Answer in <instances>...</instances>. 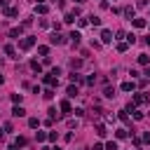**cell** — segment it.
Here are the masks:
<instances>
[{
    "label": "cell",
    "mask_w": 150,
    "mask_h": 150,
    "mask_svg": "<svg viewBox=\"0 0 150 150\" xmlns=\"http://www.w3.org/2000/svg\"><path fill=\"white\" fill-rule=\"evenodd\" d=\"M120 120H122L124 124H129V115H127V110H120Z\"/></svg>",
    "instance_id": "27"
},
{
    "label": "cell",
    "mask_w": 150,
    "mask_h": 150,
    "mask_svg": "<svg viewBox=\"0 0 150 150\" xmlns=\"http://www.w3.org/2000/svg\"><path fill=\"white\" fill-rule=\"evenodd\" d=\"M12 101L14 103H21V94H12Z\"/></svg>",
    "instance_id": "38"
},
{
    "label": "cell",
    "mask_w": 150,
    "mask_h": 150,
    "mask_svg": "<svg viewBox=\"0 0 150 150\" xmlns=\"http://www.w3.org/2000/svg\"><path fill=\"white\" fill-rule=\"evenodd\" d=\"M0 7H9V0H0Z\"/></svg>",
    "instance_id": "41"
},
{
    "label": "cell",
    "mask_w": 150,
    "mask_h": 150,
    "mask_svg": "<svg viewBox=\"0 0 150 150\" xmlns=\"http://www.w3.org/2000/svg\"><path fill=\"white\" fill-rule=\"evenodd\" d=\"M105 150H117V143H115V141H108V143H105Z\"/></svg>",
    "instance_id": "33"
},
{
    "label": "cell",
    "mask_w": 150,
    "mask_h": 150,
    "mask_svg": "<svg viewBox=\"0 0 150 150\" xmlns=\"http://www.w3.org/2000/svg\"><path fill=\"white\" fill-rule=\"evenodd\" d=\"M28 127H30V129H38V127H40V120H38V117H30V120H28Z\"/></svg>",
    "instance_id": "19"
},
{
    "label": "cell",
    "mask_w": 150,
    "mask_h": 150,
    "mask_svg": "<svg viewBox=\"0 0 150 150\" xmlns=\"http://www.w3.org/2000/svg\"><path fill=\"white\" fill-rule=\"evenodd\" d=\"M63 21H66V23H73V21H75V12H68V14H66V19H63Z\"/></svg>",
    "instance_id": "23"
},
{
    "label": "cell",
    "mask_w": 150,
    "mask_h": 150,
    "mask_svg": "<svg viewBox=\"0 0 150 150\" xmlns=\"http://www.w3.org/2000/svg\"><path fill=\"white\" fill-rule=\"evenodd\" d=\"M42 96H45V98H52V96H54V89H45V94H42Z\"/></svg>",
    "instance_id": "35"
},
{
    "label": "cell",
    "mask_w": 150,
    "mask_h": 150,
    "mask_svg": "<svg viewBox=\"0 0 150 150\" xmlns=\"http://www.w3.org/2000/svg\"><path fill=\"white\" fill-rule=\"evenodd\" d=\"M96 134H98V136H101V138H103V136H105V134H108V131H105V127H103V124H98V127H96Z\"/></svg>",
    "instance_id": "28"
},
{
    "label": "cell",
    "mask_w": 150,
    "mask_h": 150,
    "mask_svg": "<svg viewBox=\"0 0 150 150\" xmlns=\"http://www.w3.org/2000/svg\"><path fill=\"white\" fill-rule=\"evenodd\" d=\"M52 150H63V148H52Z\"/></svg>",
    "instance_id": "47"
},
{
    "label": "cell",
    "mask_w": 150,
    "mask_h": 150,
    "mask_svg": "<svg viewBox=\"0 0 150 150\" xmlns=\"http://www.w3.org/2000/svg\"><path fill=\"white\" fill-rule=\"evenodd\" d=\"M49 42H52V45H63L66 40H63V35H61V33H52V38H49Z\"/></svg>",
    "instance_id": "3"
},
{
    "label": "cell",
    "mask_w": 150,
    "mask_h": 150,
    "mask_svg": "<svg viewBox=\"0 0 150 150\" xmlns=\"http://www.w3.org/2000/svg\"><path fill=\"white\" fill-rule=\"evenodd\" d=\"M35 138H38V143H45V141H47V134H45V131H38Z\"/></svg>",
    "instance_id": "21"
},
{
    "label": "cell",
    "mask_w": 150,
    "mask_h": 150,
    "mask_svg": "<svg viewBox=\"0 0 150 150\" xmlns=\"http://www.w3.org/2000/svg\"><path fill=\"white\" fill-rule=\"evenodd\" d=\"M21 33H23V28H21V26H19V28H12V30H9V38L19 40V38H21Z\"/></svg>",
    "instance_id": "6"
},
{
    "label": "cell",
    "mask_w": 150,
    "mask_h": 150,
    "mask_svg": "<svg viewBox=\"0 0 150 150\" xmlns=\"http://www.w3.org/2000/svg\"><path fill=\"white\" fill-rule=\"evenodd\" d=\"M103 96H105V98H115V89H112V87H105V89H103Z\"/></svg>",
    "instance_id": "12"
},
{
    "label": "cell",
    "mask_w": 150,
    "mask_h": 150,
    "mask_svg": "<svg viewBox=\"0 0 150 150\" xmlns=\"http://www.w3.org/2000/svg\"><path fill=\"white\" fill-rule=\"evenodd\" d=\"M134 82H122V91H134Z\"/></svg>",
    "instance_id": "17"
},
{
    "label": "cell",
    "mask_w": 150,
    "mask_h": 150,
    "mask_svg": "<svg viewBox=\"0 0 150 150\" xmlns=\"http://www.w3.org/2000/svg\"><path fill=\"white\" fill-rule=\"evenodd\" d=\"M38 54H40V56H47V54H49V47H45V45L38 47Z\"/></svg>",
    "instance_id": "25"
},
{
    "label": "cell",
    "mask_w": 150,
    "mask_h": 150,
    "mask_svg": "<svg viewBox=\"0 0 150 150\" xmlns=\"http://www.w3.org/2000/svg\"><path fill=\"white\" fill-rule=\"evenodd\" d=\"M129 49V42H117V52H127Z\"/></svg>",
    "instance_id": "24"
},
{
    "label": "cell",
    "mask_w": 150,
    "mask_h": 150,
    "mask_svg": "<svg viewBox=\"0 0 150 150\" xmlns=\"http://www.w3.org/2000/svg\"><path fill=\"white\" fill-rule=\"evenodd\" d=\"M112 40H115V38H112V33H110V30H101V42H105V45H108V42H112Z\"/></svg>",
    "instance_id": "4"
},
{
    "label": "cell",
    "mask_w": 150,
    "mask_h": 150,
    "mask_svg": "<svg viewBox=\"0 0 150 150\" xmlns=\"http://www.w3.org/2000/svg\"><path fill=\"white\" fill-rule=\"evenodd\" d=\"M49 75H54V77H59V75H61V68H52V73H49Z\"/></svg>",
    "instance_id": "37"
},
{
    "label": "cell",
    "mask_w": 150,
    "mask_h": 150,
    "mask_svg": "<svg viewBox=\"0 0 150 150\" xmlns=\"http://www.w3.org/2000/svg\"><path fill=\"white\" fill-rule=\"evenodd\" d=\"M66 91H68V96H70V98H75V96H77V87H75V84H70Z\"/></svg>",
    "instance_id": "18"
},
{
    "label": "cell",
    "mask_w": 150,
    "mask_h": 150,
    "mask_svg": "<svg viewBox=\"0 0 150 150\" xmlns=\"http://www.w3.org/2000/svg\"><path fill=\"white\" fill-rule=\"evenodd\" d=\"M70 38H73V45L77 47V45H80V38H82V35H80V30H73V33H70Z\"/></svg>",
    "instance_id": "11"
},
{
    "label": "cell",
    "mask_w": 150,
    "mask_h": 150,
    "mask_svg": "<svg viewBox=\"0 0 150 150\" xmlns=\"http://www.w3.org/2000/svg\"><path fill=\"white\" fill-rule=\"evenodd\" d=\"M145 45H148V47H150V38H145Z\"/></svg>",
    "instance_id": "44"
},
{
    "label": "cell",
    "mask_w": 150,
    "mask_h": 150,
    "mask_svg": "<svg viewBox=\"0 0 150 150\" xmlns=\"http://www.w3.org/2000/svg\"><path fill=\"white\" fill-rule=\"evenodd\" d=\"M131 23H134L136 28H145V19H131Z\"/></svg>",
    "instance_id": "14"
},
{
    "label": "cell",
    "mask_w": 150,
    "mask_h": 150,
    "mask_svg": "<svg viewBox=\"0 0 150 150\" xmlns=\"http://www.w3.org/2000/svg\"><path fill=\"white\" fill-rule=\"evenodd\" d=\"M138 63H141V66H148V63H150L148 54H138Z\"/></svg>",
    "instance_id": "16"
},
{
    "label": "cell",
    "mask_w": 150,
    "mask_h": 150,
    "mask_svg": "<svg viewBox=\"0 0 150 150\" xmlns=\"http://www.w3.org/2000/svg\"><path fill=\"white\" fill-rule=\"evenodd\" d=\"M70 66H73V70H75V68H80V66H82V61H80V59H77V61L73 59V61H70Z\"/></svg>",
    "instance_id": "34"
},
{
    "label": "cell",
    "mask_w": 150,
    "mask_h": 150,
    "mask_svg": "<svg viewBox=\"0 0 150 150\" xmlns=\"http://www.w3.org/2000/svg\"><path fill=\"white\" fill-rule=\"evenodd\" d=\"M127 42H129V45H134V42H136V35H134V33H131V35H127Z\"/></svg>",
    "instance_id": "36"
},
{
    "label": "cell",
    "mask_w": 150,
    "mask_h": 150,
    "mask_svg": "<svg viewBox=\"0 0 150 150\" xmlns=\"http://www.w3.org/2000/svg\"><path fill=\"white\" fill-rule=\"evenodd\" d=\"M56 138H59V134H56V131H49V134H47V141H52V143H54Z\"/></svg>",
    "instance_id": "31"
},
{
    "label": "cell",
    "mask_w": 150,
    "mask_h": 150,
    "mask_svg": "<svg viewBox=\"0 0 150 150\" xmlns=\"http://www.w3.org/2000/svg\"><path fill=\"white\" fill-rule=\"evenodd\" d=\"M40 2H45V0H35V5H40Z\"/></svg>",
    "instance_id": "45"
},
{
    "label": "cell",
    "mask_w": 150,
    "mask_h": 150,
    "mask_svg": "<svg viewBox=\"0 0 150 150\" xmlns=\"http://www.w3.org/2000/svg\"><path fill=\"white\" fill-rule=\"evenodd\" d=\"M148 101H150V96H145V94H134V98H131L134 105H143V103H148Z\"/></svg>",
    "instance_id": "1"
},
{
    "label": "cell",
    "mask_w": 150,
    "mask_h": 150,
    "mask_svg": "<svg viewBox=\"0 0 150 150\" xmlns=\"http://www.w3.org/2000/svg\"><path fill=\"white\" fill-rule=\"evenodd\" d=\"M33 45H35V38H23V40H21V42H19V47H21V49H23V52H26V49H30V47H33Z\"/></svg>",
    "instance_id": "2"
},
{
    "label": "cell",
    "mask_w": 150,
    "mask_h": 150,
    "mask_svg": "<svg viewBox=\"0 0 150 150\" xmlns=\"http://www.w3.org/2000/svg\"><path fill=\"white\" fill-rule=\"evenodd\" d=\"M143 141H145V143H150V131H145V134H143Z\"/></svg>",
    "instance_id": "40"
},
{
    "label": "cell",
    "mask_w": 150,
    "mask_h": 150,
    "mask_svg": "<svg viewBox=\"0 0 150 150\" xmlns=\"http://www.w3.org/2000/svg\"><path fill=\"white\" fill-rule=\"evenodd\" d=\"M122 14H124L129 21H131V19H136V12H134V7H124V9H122Z\"/></svg>",
    "instance_id": "5"
},
{
    "label": "cell",
    "mask_w": 150,
    "mask_h": 150,
    "mask_svg": "<svg viewBox=\"0 0 150 150\" xmlns=\"http://www.w3.org/2000/svg\"><path fill=\"white\" fill-rule=\"evenodd\" d=\"M75 2H77V5H82V2H84V0H75Z\"/></svg>",
    "instance_id": "46"
},
{
    "label": "cell",
    "mask_w": 150,
    "mask_h": 150,
    "mask_svg": "<svg viewBox=\"0 0 150 150\" xmlns=\"http://www.w3.org/2000/svg\"><path fill=\"white\" fill-rule=\"evenodd\" d=\"M115 136H117V138H127V129H117Z\"/></svg>",
    "instance_id": "30"
},
{
    "label": "cell",
    "mask_w": 150,
    "mask_h": 150,
    "mask_svg": "<svg viewBox=\"0 0 150 150\" xmlns=\"http://www.w3.org/2000/svg\"><path fill=\"white\" fill-rule=\"evenodd\" d=\"M45 84H49V87H56V84H59V80H56L54 75H45Z\"/></svg>",
    "instance_id": "8"
},
{
    "label": "cell",
    "mask_w": 150,
    "mask_h": 150,
    "mask_svg": "<svg viewBox=\"0 0 150 150\" xmlns=\"http://www.w3.org/2000/svg\"><path fill=\"white\" fill-rule=\"evenodd\" d=\"M5 54H7V56H12V59H16V52H14V47H12V45H7V47H5Z\"/></svg>",
    "instance_id": "15"
},
{
    "label": "cell",
    "mask_w": 150,
    "mask_h": 150,
    "mask_svg": "<svg viewBox=\"0 0 150 150\" xmlns=\"http://www.w3.org/2000/svg\"><path fill=\"white\" fill-rule=\"evenodd\" d=\"M68 80H70V82H73V84H77V82H82V75H80V73H75V70H73V73H70V75H68Z\"/></svg>",
    "instance_id": "7"
},
{
    "label": "cell",
    "mask_w": 150,
    "mask_h": 150,
    "mask_svg": "<svg viewBox=\"0 0 150 150\" xmlns=\"http://www.w3.org/2000/svg\"><path fill=\"white\" fill-rule=\"evenodd\" d=\"M14 143H16L19 148H23V145H26V138H23V136H16V141H14Z\"/></svg>",
    "instance_id": "32"
},
{
    "label": "cell",
    "mask_w": 150,
    "mask_h": 150,
    "mask_svg": "<svg viewBox=\"0 0 150 150\" xmlns=\"http://www.w3.org/2000/svg\"><path fill=\"white\" fill-rule=\"evenodd\" d=\"M143 75H148V77H150V66H145V73H143Z\"/></svg>",
    "instance_id": "43"
},
{
    "label": "cell",
    "mask_w": 150,
    "mask_h": 150,
    "mask_svg": "<svg viewBox=\"0 0 150 150\" xmlns=\"http://www.w3.org/2000/svg\"><path fill=\"white\" fill-rule=\"evenodd\" d=\"M136 7H148V0H138V2H136Z\"/></svg>",
    "instance_id": "39"
},
{
    "label": "cell",
    "mask_w": 150,
    "mask_h": 150,
    "mask_svg": "<svg viewBox=\"0 0 150 150\" xmlns=\"http://www.w3.org/2000/svg\"><path fill=\"white\" fill-rule=\"evenodd\" d=\"M0 141H5V129H0Z\"/></svg>",
    "instance_id": "42"
},
{
    "label": "cell",
    "mask_w": 150,
    "mask_h": 150,
    "mask_svg": "<svg viewBox=\"0 0 150 150\" xmlns=\"http://www.w3.org/2000/svg\"><path fill=\"white\" fill-rule=\"evenodd\" d=\"M35 12H40V14H47V12H49V7H47L45 2H40V5H35Z\"/></svg>",
    "instance_id": "10"
},
{
    "label": "cell",
    "mask_w": 150,
    "mask_h": 150,
    "mask_svg": "<svg viewBox=\"0 0 150 150\" xmlns=\"http://www.w3.org/2000/svg\"><path fill=\"white\" fill-rule=\"evenodd\" d=\"M30 68H33L35 73H40V70H42V63H40V61H30Z\"/></svg>",
    "instance_id": "20"
},
{
    "label": "cell",
    "mask_w": 150,
    "mask_h": 150,
    "mask_svg": "<svg viewBox=\"0 0 150 150\" xmlns=\"http://www.w3.org/2000/svg\"><path fill=\"white\" fill-rule=\"evenodd\" d=\"M89 23H91V26H101V19H98V16H89Z\"/></svg>",
    "instance_id": "29"
},
{
    "label": "cell",
    "mask_w": 150,
    "mask_h": 150,
    "mask_svg": "<svg viewBox=\"0 0 150 150\" xmlns=\"http://www.w3.org/2000/svg\"><path fill=\"white\" fill-rule=\"evenodd\" d=\"M59 108H61V112H73V108H70V103H68V101H61V105H59Z\"/></svg>",
    "instance_id": "13"
},
{
    "label": "cell",
    "mask_w": 150,
    "mask_h": 150,
    "mask_svg": "<svg viewBox=\"0 0 150 150\" xmlns=\"http://www.w3.org/2000/svg\"><path fill=\"white\" fill-rule=\"evenodd\" d=\"M49 117H52V120H59L61 112H56V108H49Z\"/></svg>",
    "instance_id": "26"
},
{
    "label": "cell",
    "mask_w": 150,
    "mask_h": 150,
    "mask_svg": "<svg viewBox=\"0 0 150 150\" xmlns=\"http://www.w3.org/2000/svg\"><path fill=\"white\" fill-rule=\"evenodd\" d=\"M5 16H16V9L14 7H5Z\"/></svg>",
    "instance_id": "22"
},
{
    "label": "cell",
    "mask_w": 150,
    "mask_h": 150,
    "mask_svg": "<svg viewBox=\"0 0 150 150\" xmlns=\"http://www.w3.org/2000/svg\"><path fill=\"white\" fill-rule=\"evenodd\" d=\"M12 115H14V117H23V115H26V110H23L21 105H14V108H12Z\"/></svg>",
    "instance_id": "9"
}]
</instances>
